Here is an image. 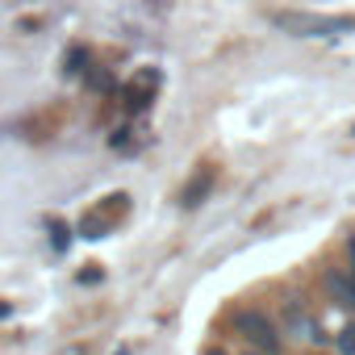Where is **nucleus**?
<instances>
[{
    "label": "nucleus",
    "instance_id": "f257e3e1",
    "mask_svg": "<svg viewBox=\"0 0 355 355\" xmlns=\"http://www.w3.org/2000/svg\"><path fill=\"white\" fill-rule=\"evenodd\" d=\"M272 26L293 34V38H330V34H347L355 30V17H326V13H297V9H284V13H272Z\"/></svg>",
    "mask_w": 355,
    "mask_h": 355
},
{
    "label": "nucleus",
    "instance_id": "f03ea898",
    "mask_svg": "<svg viewBox=\"0 0 355 355\" xmlns=\"http://www.w3.org/2000/svg\"><path fill=\"white\" fill-rule=\"evenodd\" d=\"M234 330L247 338V347H255L259 355H280L284 351V334L280 326L263 313V309H239L234 313Z\"/></svg>",
    "mask_w": 355,
    "mask_h": 355
},
{
    "label": "nucleus",
    "instance_id": "7ed1b4c3",
    "mask_svg": "<svg viewBox=\"0 0 355 355\" xmlns=\"http://www.w3.org/2000/svg\"><path fill=\"white\" fill-rule=\"evenodd\" d=\"M322 288L330 297L334 309H351L355 305V288H351V268H338V263H326L322 268Z\"/></svg>",
    "mask_w": 355,
    "mask_h": 355
},
{
    "label": "nucleus",
    "instance_id": "20e7f679",
    "mask_svg": "<svg viewBox=\"0 0 355 355\" xmlns=\"http://www.w3.org/2000/svg\"><path fill=\"white\" fill-rule=\"evenodd\" d=\"M105 201H109V205H101V209H92L88 218H80V234H84V239H105L109 222L125 214V193H117V197H105Z\"/></svg>",
    "mask_w": 355,
    "mask_h": 355
},
{
    "label": "nucleus",
    "instance_id": "39448f33",
    "mask_svg": "<svg viewBox=\"0 0 355 355\" xmlns=\"http://www.w3.org/2000/svg\"><path fill=\"white\" fill-rule=\"evenodd\" d=\"M280 322H284V334H288V338H309V343H313V334L322 330V326H318V322L309 318V309H305L301 301H288V305H284V318H280Z\"/></svg>",
    "mask_w": 355,
    "mask_h": 355
},
{
    "label": "nucleus",
    "instance_id": "423d86ee",
    "mask_svg": "<svg viewBox=\"0 0 355 355\" xmlns=\"http://www.w3.org/2000/svg\"><path fill=\"white\" fill-rule=\"evenodd\" d=\"M214 184H218V167H209V163H205V167L193 175V180L184 184V193H180V205H184V209H197V205H201V201L214 193Z\"/></svg>",
    "mask_w": 355,
    "mask_h": 355
},
{
    "label": "nucleus",
    "instance_id": "0eeeda50",
    "mask_svg": "<svg viewBox=\"0 0 355 355\" xmlns=\"http://www.w3.org/2000/svg\"><path fill=\"white\" fill-rule=\"evenodd\" d=\"M146 84L155 88V71H142V76H138V80L125 88V105H130V109H142V105L150 101V96H146Z\"/></svg>",
    "mask_w": 355,
    "mask_h": 355
},
{
    "label": "nucleus",
    "instance_id": "6e6552de",
    "mask_svg": "<svg viewBox=\"0 0 355 355\" xmlns=\"http://www.w3.org/2000/svg\"><path fill=\"white\" fill-rule=\"evenodd\" d=\"M334 347H338V355H355V318L334 334Z\"/></svg>",
    "mask_w": 355,
    "mask_h": 355
},
{
    "label": "nucleus",
    "instance_id": "1a4fd4ad",
    "mask_svg": "<svg viewBox=\"0 0 355 355\" xmlns=\"http://www.w3.org/2000/svg\"><path fill=\"white\" fill-rule=\"evenodd\" d=\"M55 355H88V343H63Z\"/></svg>",
    "mask_w": 355,
    "mask_h": 355
},
{
    "label": "nucleus",
    "instance_id": "9d476101",
    "mask_svg": "<svg viewBox=\"0 0 355 355\" xmlns=\"http://www.w3.org/2000/svg\"><path fill=\"white\" fill-rule=\"evenodd\" d=\"M92 88H101V92L113 88V76H109V71H96V76H92Z\"/></svg>",
    "mask_w": 355,
    "mask_h": 355
},
{
    "label": "nucleus",
    "instance_id": "9b49d317",
    "mask_svg": "<svg viewBox=\"0 0 355 355\" xmlns=\"http://www.w3.org/2000/svg\"><path fill=\"white\" fill-rule=\"evenodd\" d=\"M347 255H351V288H355V234H347ZM355 309V305H351Z\"/></svg>",
    "mask_w": 355,
    "mask_h": 355
},
{
    "label": "nucleus",
    "instance_id": "f8f14e48",
    "mask_svg": "<svg viewBox=\"0 0 355 355\" xmlns=\"http://www.w3.org/2000/svg\"><path fill=\"white\" fill-rule=\"evenodd\" d=\"M9 313H13V305H9V301H0V322H5Z\"/></svg>",
    "mask_w": 355,
    "mask_h": 355
},
{
    "label": "nucleus",
    "instance_id": "ddd939ff",
    "mask_svg": "<svg viewBox=\"0 0 355 355\" xmlns=\"http://www.w3.org/2000/svg\"><path fill=\"white\" fill-rule=\"evenodd\" d=\"M205 355H230L226 347H205Z\"/></svg>",
    "mask_w": 355,
    "mask_h": 355
},
{
    "label": "nucleus",
    "instance_id": "4468645a",
    "mask_svg": "<svg viewBox=\"0 0 355 355\" xmlns=\"http://www.w3.org/2000/svg\"><path fill=\"white\" fill-rule=\"evenodd\" d=\"M113 355H130V347H121V351H113Z\"/></svg>",
    "mask_w": 355,
    "mask_h": 355
},
{
    "label": "nucleus",
    "instance_id": "2eb2a0df",
    "mask_svg": "<svg viewBox=\"0 0 355 355\" xmlns=\"http://www.w3.org/2000/svg\"><path fill=\"white\" fill-rule=\"evenodd\" d=\"M243 355H259V351H255V347H247V351H243Z\"/></svg>",
    "mask_w": 355,
    "mask_h": 355
},
{
    "label": "nucleus",
    "instance_id": "dca6fc26",
    "mask_svg": "<svg viewBox=\"0 0 355 355\" xmlns=\"http://www.w3.org/2000/svg\"><path fill=\"white\" fill-rule=\"evenodd\" d=\"M351 134H355V130H351Z\"/></svg>",
    "mask_w": 355,
    "mask_h": 355
}]
</instances>
